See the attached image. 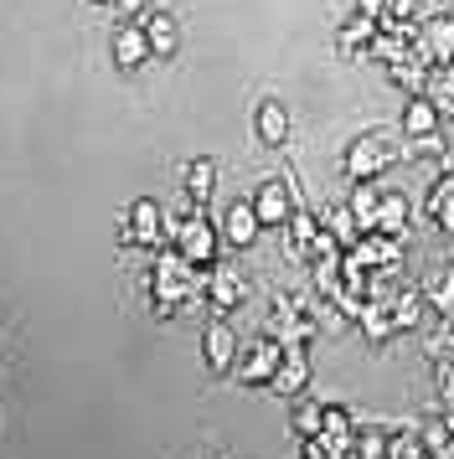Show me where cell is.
Masks as SVG:
<instances>
[{
    "mask_svg": "<svg viewBox=\"0 0 454 459\" xmlns=\"http://www.w3.org/2000/svg\"><path fill=\"white\" fill-rule=\"evenodd\" d=\"M320 423H326V403H300V408L289 413L294 438H320Z\"/></svg>",
    "mask_w": 454,
    "mask_h": 459,
    "instance_id": "obj_31",
    "label": "cell"
},
{
    "mask_svg": "<svg viewBox=\"0 0 454 459\" xmlns=\"http://www.w3.org/2000/svg\"><path fill=\"white\" fill-rule=\"evenodd\" d=\"M119 243H135V248H150V253H161V248H170V222H165V212H161V202H135L129 207V228L119 232Z\"/></svg>",
    "mask_w": 454,
    "mask_h": 459,
    "instance_id": "obj_4",
    "label": "cell"
},
{
    "mask_svg": "<svg viewBox=\"0 0 454 459\" xmlns=\"http://www.w3.org/2000/svg\"><path fill=\"white\" fill-rule=\"evenodd\" d=\"M403 134L418 140V134H439V108L423 99V93H413L408 108H403Z\"/></svg>",
    "mask_w": 454,
    "mask_h": 459,
    "instance_id": "obj_23",
    "label": "cell"
},
{
    "mask_svg": "<svg viewBox=\"0 0 454 459\" xmlns=\"http://www.w3.org/2000/svg\"><path fill=\"white\" fill-rule=\"evenodd\" d=\"M423 212L433 217V228L454 238V170H444V176L429 186V202H423Z\"/></svg>",
    "mask_w": 454,
    "mask_h": 459,
    "instance_id": "obj_19",
    "label": "cell"
},
{
    "mask_svg": "<svg viewBox=\"0 0 454 459\" xmlns=\"http://www.w3.org/2000/svg\"><path fill=\"white\" fill-rule=\"evenodd\" d=\"M258 232H264V222H258L253 202H227L223 228H217V238H223L227 248H253V243H258Z\"/></svg>",
    "mask_w": 454,
    "mask_h": 459,
    "instance_id": "obj_8",
    "label": "cell"
},
{
    "mask_svg": "<svg viewBox=\"0 0 454 459\" xmlns=\"http://www.w3.org/2000/svg\"><path fill=\"white\" fill-rule=\"evenodd\" d=\"M433 372H439V397H444V408H454V351L433 356Z\"/></svg>",
    "mask_w": 454,
    "mask_h": 459,
    "instance_id": "obj_35",
    "label": "cell"
},
{
    "mask_svg": "<svg viewBox=\"0 0 454 459\" xmlns=\"http://www.w3.org/2000/svg\"><path fill=\"white\" fill-rule=\"evenodd\" d=\"M388 459H429V455H423V438L413 434V429H392L388 434Z\"/></svg>",
    "mask_w": 454,
    "mask_h": 459,
    "instance_id": "obj_34",
    "label": "cell"
},
{
    "mask_svg": "<svg viewBox=\"0 0 454 459\" xmlns=\"http://www.w3.org/2000/svg\"><path fill=\"white\" fill-rule=\"evenodd\" d=\"M418 57L429 67H444L454 57V16H433L423 31H418Z\"/></svg>",
    "mask_w": 454,
    "mask_h": 459,
    "instance_id": "obj_13",
    "label": "cell"
},
{
    "mask_svg": "<svg viewBox=\"0 0 454 459\" xmlns=\"http://www.w3.org/2000/svg\"><path fill=\"white\" fill-rule=\"evenodd\" d=\"M418 438H423V455L429 459H454V418H429L423 429H418Z\"/></svg>",
    "mask_w": 454,
    "mask_h": 459,
    "instance_id": "obj_22",
    "label": "cell"
},
{
    "mask_svg": "<svg viewBox=\"0 0 454 459\" xmlns=\"http://www.w3.org/2000/svg\"><path fill=\"white\" fill-rule=\"evenodd\" d=\"M388 434L382 423H356V438H351V459H388Z\"/></svg>",
    "mask_w": 454,
    "mask_h": 459,
    "instance_id": "obj_26",
    "label": "cell"
},
{
    "mask_svg": "<svg viewBox=\"0 0 454 459\" xmlns=\"http://www.w3.org/2000/svg\"><path fill=\"white\" fill-rule=\"evenodd\" d=\"M144 57H150L144 26H140V22H124L119 31H114V63H119V73H140Z\"/></svg>",
    "mask_w": 454,
    "mask_h": 459,
    "instance_id": "obj_16",
    "label": "cell"
},
{
    "mask_svg": "<svg viewBox=\"0 0 454 459\" xmlns=\"http://www.w3.org/2000/svg\"><path fill=\"white\" fill-rule=\"evenodd\" d=\"M377 31H382V26L371 22V16H362V11H356V16H351V22L341 26V31H336V42H341V52L351 57V52H356V47H367L371 37H377Z\"/></svg>",
    "mask_w": 454,
    "mask_h": 459,
    "instance_id": "obj_29",
    "label": "cell"
},
{
    "mask_svg": "<svg viewBox=\"0 0 454 459\" xmlns=\"http://www.w3.org/2000/svg\"><path fill=\"white\" fill-rule=\"evenodd\" d=\"M423 99L439 108V119H450L454 114V67H429V78H423Z\"/></svg>",
    "mask_w": 454,
    "mask_h": 459,
    "instance_id": "obj_21",
    "label": "cell"
},
{
    "mask_svg": "<svg viewBox=\"0 0 454 459\" xmlns=\"http://www.w3.org/2000/svg\"><path fill=\"white\" fill-rule=\"evenodd\" d=\"M450 418H454V413H450Z\"/></svg>",
    "mask_w": 454,
    "mask_h": 459,
    "instance_id": "obj_41",
    "label": "cell"
},
{
    "mask_svg": "<svg viewBox=\"0 0 454 459\" xmlns=\"http://www.w3.org/2000/svg\"><path fill=\"white\" fill-rule=\"evenodd\" d=\"M320 228H326L330 238L341 243V248H351V243L362 238V228H356V217H351V207H336V212H330V217H326V222H320Z\"/></svg>",
    "mask_w": 454,
    "mask_h": 459,
    "instance_id": "obj_33",
    "label": "cell"
},
{
    "mask_svg": "<svg viewBox=\"0 0 454 459\" xmlns=\"http://www.w3.org/2000/svg\"><path fill=\"white\" fill-rule=\"evenodd\" d=\"M253 129H258V145L284 150V140H289V114H284V104L264 99V104H258V114H253Z\"/></svg>",
    "mask_w": 454,
    "mask_h": 459,
    "instance_id": "obj_18",
    "label": "cell"
},
{
    "mask_svg": "<svg viewBox=\"0 0 454 459\" xmlns=\"http://www.w3.org/2000/svg\"><path fill=\"white\" fill-rule=\"evenodd\" d=\"M248 202H253V212H258V222H264V228H284L289 217H294V196H289L284 176H268V181H258V191H253Z\"/></svg>",
    "mask_w": 454,
    "mask_h": 459,
    "instance_id": "obj_7",
    "label": "cell"
},
{
    "mask_svg": "<svg viewBox=\"0 0 454 459\" xmlns=\"http://www.w3.org/2000/svg\"><path fill=\"white\" fill-rule=\"evenodd\" d=\"M392 160H397L392 134H388V129H367V134H356L351 150H346V176H351V181H377Z\"/></svg>",
    "mask_w": 454,
    "mask_h": 459,
    "instance_id": "obj_2",
    "label": "cell"
},
{
    "mask_svg": "<svg viewBox=\"0 0 454 459\" xmlns=\"http://www.w3.org/2000/svg\"><path fill=\"white\" fill-rule=\"evenodd\" d=\"M450 67H454V57H450Z\"/></svg>",
    "mask_w": 454,
    "mask_h": 459,
    "instance_id": "obj_40",
    "label": "cell"
},
{
    "mask_svg": "<svg viewBox=\"0 0 454 459\" xmlns=\"http://www.w3.org/2000/svg\"><path fill=\"white\" fill-rule=\"evenodd\" d=\"M310 290L336 299L341 294V253H315V264H310Z\"/></svg>",
    "mask_w": 454,
    "mask_h": 459,
    "instance_id": "obj_24",
    "label": "cell"
},
{
    "mask_svg": "<svg viewBox=\"0 0 454 459\" xmlns=\"http://www.w3.org/2000/svg\"><path fill=\"white\" fill-rule=\"evenodd\" d=\"M377 202H382V191L371 186V181H356V186H351V217H356V228L362 232H377Z\"/></svg>",
    "mask_w": 454,
    "mask_h": 459,
    "instance_id": "obj_25",
    "label": "cell"
},
{
    "mask_svg": "<svg viewBox=\"0 0 454 459\" xmlns=\"http://www.w3.org/2000/svg\"><path fill=\"white\" fill-rule=\"evenodd\" d=\"M279 356H284V346H279L268 331L253 335V341H248V351L232 361V377L248 382V387H268V377H274V367H279Z\"/></svg>",
    "mask_w": 454,
    "mask_h": 459,
    "instance_id": "obj_5",
    "label": "cell"
},
{
    "mask_svg": "<svg viewBox=\"0 0 454 459\" xmlns=\"http://www.w3.org/2000/svg\"><path fill=\"white\" fill-rule=\"evenodd\" d=\"M423 346H429V356H450V351H454V315H444V325H439V335H429Z\"/></svg>",
    "mask_w": 454,
    "mask_h": 459,
    "instance_id": "obj_36",
    "label": "cell"
},
{
    "mask_svg": "<svg viewBox=\"0 0 454 459\" xmlns=\"http://www.w3.org/2000/svg\"><path fill=\"white\" fill-rule=\"evenodd\" d=\"M351 438H356V418H351V408H341V403H326V423H320V444H326L330 455L351 459Z\"/></svg>",
    "mask_w": 454,
    "mask_h": 459,
    "instance_id": "obj_14",
    "label": "cell"
},
{
    "mask_svg": "<svg viewBox=\"0 0 454 459\" xmlns=\"http://www.w3.org/2000/svg\"><path fill=\"white\" fill-rule=\"evenodd\" d=\"M423 305H429L433 315H454V269L433 273V284L423 290Z\"/></svg>",
    "mask_w": 454,
    "mask_h": 459,
    "instance_id": "obj_32",
    "label": "cell"
},
{
    "mask_svg": "<svg viewBox=\"0 0 454 459\" xmlns=\"http://www.w3.org/2000/svg\"><path fill=\"white\" fill-rule=\"evenodd\" d=\"M403 222H408V196L403 191H382V202H377V232L397 238Z\"/></svg>",
    "mask_w": 454,
    "mask_h": 459,
    "instance_id": "obj_27",
    "label": "cell"
},
{
    "mask_svg": "<svg viewBox=\"0 0 454 459\" xmlns=\"http://www.w3.org/2000/svg\"><path fill=\"white\" fill-rule=\"evenodd\" d=\"M388 78H392V83H397V88H403V93L413 99V93H423L429 63H423V57H408V63H392V67H388Z\"/></svg>",
    "mask_w": 454,
    "mask_h": 459,
    "instance_id": "obj_30",
    "label": "cell"
},
{
    "mask_svg": "<svg viewBox=\"0 0 454 459\" xmlns=\"http://www.w3.org/2000/svg\"><path fill=\"white\" fill-rule=\"evenodd\" d=\"M423 320V294L418 290H397L392 294V331H413Z\"/></svg>",
    "mask_w": 454,
    "mask_h": 459,
    "instance_id": "obj_28",
    "label": "cell"
},
{
    "mask_svg": "<svg viewBox=\"0 0 454 459\" xmlns=\"http://www.w3.org/2000/svg\"><path fill=\"white\" fill-rule=\"evenodd\" d=\"M140 26H144V42H150V57H176L181 52V22L170 11H144Z\"/></svg>",
    "mask_w": 454,
    "mask_h": 459,
    "instance_id": "obj_11",
    "label": "cell"
},
{
    "mask_svg": "<svg viewBox=\"0 0 454 459\" xmlns=\"http://www.w3.org/2000/svg\"><path fill=\"white\" fill-rule=\"evenodd\" d=\"M300 459H341V455H330L320 438H300Z\"/></svg>",
    "mask_w": 454,
    "mask_h": 459,
    "instance_id": "obj_37",
    "label": "cell"
},
{
    "mask_svg": "<svg viewBox=\"0 0 454 459\" xmlns=\"http://www.w3.org/2000/svg\"><path fill=\"white\" fill-rule=\"evenodd\" d=\"M202 356L212 372H232V361H238V335L227 331V320H212L202 331Z\"/></svg>",
    "mask_w": 454,
    "mask_h": 459,
    "instance_id": "obj_15",
    "label": "cell"
},
{
    "mask_svg": "<svg viewBox=\"0 0 454 459\" xmlns=\"http://www.w3.org/2000/svg\"><path fill=\"white\" fill-rule=\"evenodd\" d=\"M388 5H392V0H356V11H362V16H371L377 26H382V16H388Z\"/></svg>",
    "mask_w": 454,
    "mask_h": 459,
    "instance_id": "obj_38",
    "label": "cell"
},
{
    "mask_svg": "<svg viewBox=\"0 0 454 459\" xmlns=\"http://www.w3.org/2000/svg\"><path fill=\"white\" fill-rule=\"evenodd\" d=\"M284 232H289V243H284L289 258H310V243H315V232H320V217H315L310 207H294V217L284 222Z\"/></svg>",
    "mask_w": 454,
    "mask_h": 459,
    "instance_id": "obj_20",
    "label": "cell"
},
{
    "mask_svg": "<svg viewBox=\"0 0 454 459\" xmlns=\"http://www.w3.org/2000/svg\"><path fill=\"white\" fill-rule=\"evenodd\" d=\"M243 294H248V284H243V273L238 269H212V279H206V305L223 315V310H232V305H243Z\"/></svg>",
    "mask_w": 454,
    "mask_h": 459,
    "instance_id": "obj_17",
    "label": "cell"
},
{
    "mask_svg": "<svg viewBox=\"0 0 454 459\" xmlns=\"http://www.w3.org/2000/svg\"><path fill=\"white\" fill-rule=\"evenodd\" d=\"M181 191H186V202H191V212H202L206 202H212V191H217V160H212V155H196V160H186Z\"/></svg>",
    "mask_w": 454,
    "mask_h": 459,
    "instance_id": "obj_12",
    "label": "cell"
},
{
    "mask_svg": "<svg viewBox=\"0 0 454 459\" xmlns=\"http://www.w3.org/2000/svg\"><path fill=\"white\" fill-rule=\"evenodd\" d=\"M305 387H310V356H305V346H284L279 367H274V377H268V393L300 397Z\"/></svg>",
    "mask_w": 454,
    "mask_h": 459,
    "instance_id": "obj_9",
    "label": "cell"
},
{
    "mask_svg": "<svg viewBox=\"0 0 454 459\" xmlns=\"http://www.w3.org/2000/svg\"><path fill=\"white\" fill-rule=\"evenodd\" d=\"M119 5V16H129V22H140L144 16V0H114Z\"/></svg>",
    "mask_w": 454,
    "mask_h": 459,
    "instance_id": "obj_39",
    "label": "cell"
},
{
    "mask_svg": "<svg viewBox=\"0 0 454 459\" xmlns=\"http://www.w3.org/2000/svg\"><path fill=\"white\" fill-rule=\"evenodd\" d=\"M367 47H371V57H377L382 67L408 63V57H418V26H413V22H388Z\"/></svg>",
    "mask_w": 454,
    "mask_h": 459,
    "instance_id": "obj_6",
    "label": "cell"
},
{
    "mask_svg": "<svg viewBox=\"0 0 454 459\" xmlns=\"http://www.w3.org/2000/svg\"><path fill=\"white\" fill-rule=\"evenodd\" d=\"M351 258L362 264V269H397L403 264V248H397V238H388V232H362L356 243H351Z\"/></svg>",
    "mask_w": 454,
    "mask_h": 459,
    "instance_id": "obj_10",
    "label": "cell"
},
{
    "mask_svg": "<svg viewBox=\"0 0 454 459\" xmlns=\"http://www.w3.org/2000/svg\"><path fill=\"white\" fill-rule=\"evenodd\" d=\"M170 243L181 248L186 264H217V248H223V238H217V228L206 222L202 212H186L181 222H170Z\"/></svg>",
    "mask_w": 454,
    "mask_h": 459,
    "instance_id": "obj_3",
    "label": "cell"
},
{
    "mask_svg": "<svg viewBox=\"0 0 454 459\" xmlns=\"http://www.w3.org/2000/svg\"><path fill=\"white\" fill-rule=\"evenodd\" d=\"M191 269H196V264H186L176 243L155 253L150 294H155V315H161V320H170V315L181 310V305H191V290H196V279H191Z\"/></svg>",
    "mask_w": 454,
    "mask_h": 459,
    "instance_id": "obj_1",
    "label": "cell"
}]
</instances>
